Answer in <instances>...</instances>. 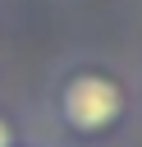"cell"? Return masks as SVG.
<instances>
[{"label":"cell","instance_id":"cell-1","mask_svg":"<svg viewBox=\"0 0 142 147\" xmlns=\"http://www.w3.org/2000/svg\"><path fill=\"white\" fill-rule=\"evenodd\" d=\"M60 115L78 133H101L124 115V87L105 74H73L60 92Z\"/></svg>","mask_w":142,"mask_h":147},{"label":"cell","instance_id":"cell-2","mask_svg":"<svg viewBox=\"0 0 142 147\" xmlns=\"http://www.w3.org/2000/svg\"><path fill=\"white\" fill-rule=\"evenodd\" d=\"M0 147H14V129H9L5 115H0Z\"/></svg>","mask_w":142,"mask_h":147}]
</instances>
